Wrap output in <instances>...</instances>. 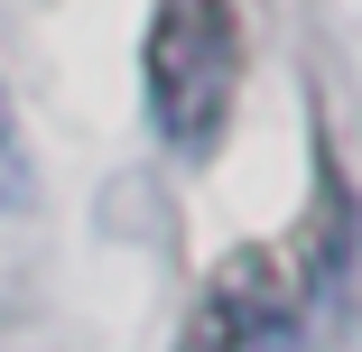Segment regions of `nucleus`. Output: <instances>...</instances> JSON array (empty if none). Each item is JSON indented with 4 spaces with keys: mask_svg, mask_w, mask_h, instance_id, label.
Segmentation results:
<instances>
[{
    "mask_svg": "<svg viewBox=\"0 0 362 352\" xmlns=\"http://www.w3.org/2000/svg\"><path fill=\"white\" fill-rule=\"evenodd\" d=\"M0 204H28V158H19V121H10V93H0Z\"/></svg>",
    "mask_w": 362,
    "mask_h": 352,
    "instance_id": "7ed1b4c3",
    "label": "nucleus"
},
{
    "mask_svg": "<svg viewBox=\"0 0 362 352\" xmlns=\"http://www.w3.org/2000/svg\"><path fill=\"white\" fill-rule=\"evenodd\" d=\"M344 260V195H325L298 232L279 241H242L214 260L204 297L186 306L177 352H298V324L316 306V288Z\"/></svg>",
    "mask_w": 362,
    "mask_h": 352,
    "instance_id": "f257e3e1",
    "label": "nucleus"
},
{
    "mask_svg": "<svg viewBox=\"0 0 362 352\" xmlns=\"http://www.w3.org/2000/svg\"><path fill=\"white\" fill-rule=\"evenodd\" d=\"M139 75H149L158 139L204 158L223 139V121H233V93H242V10L233 0H158Z\"/></svg>",
    "mask_w": 362,
    "mask_h": 352,
    "instance_id": "f03ea898",
    "label": "nucleus"
}]
</instances>
